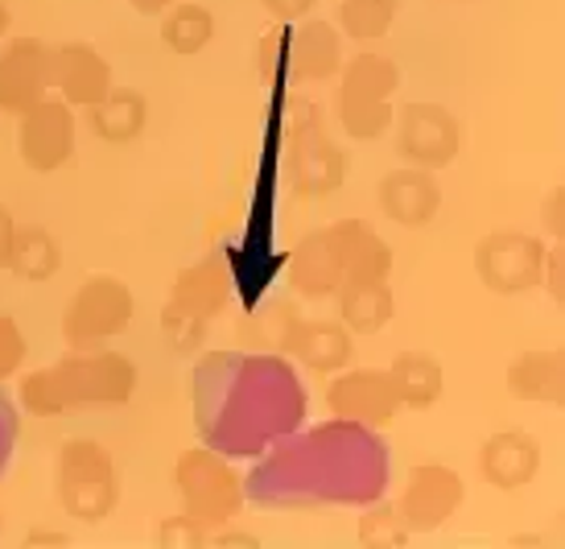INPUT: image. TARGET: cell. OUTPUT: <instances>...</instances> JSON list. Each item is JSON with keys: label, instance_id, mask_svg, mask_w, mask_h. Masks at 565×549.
Returning a JSON list of instances; mask_svg holds the SVG:
<instances>
[{"label": "cell", "instance_id": "obj_12", "mask_svg": "<svg viewBox=\"0 0 565 549\" xmlns=\"http://www.w3.org/2000/svg\"><path fill=\"white\" fill-rule=\"evenodd\" d=\"M462 500H467V484L455 467L417 463L408 471L401 496H396V513H401L408 534H434L462 508Z\"/></svg>", "mask_w": 565, "mask_h": 549}, {"label": "cell", "instance_id": "obj_8", "mask_svg": "<svg viewBox=\"0 0 565 549\" xmlns=\"http://www.w3.org/2000/svg\"><path fill=\"white\" fill-rule=\"evenodd\" d=\"M541 265H545V240L529 232H491L475 249V273L479 282L500 294L520 298L529 289H541Z\"/></svg>", "mask_w": 565, "mask_h": 549}, {"label": "cell", "instance_id": "obj_23", "mask_svg": "<svg viewBox=\"0 0 565 549\" xmlns=\"http://www.w3.org/2000/svg\"><path fill=\"white\" fill-rule=\"evenodd\" d=\"M388 380H393L401 409H429L438 405L441 389H446V368L429 351H401L388 363Z\"/></svg>", "mask_w": 565, "mask_h": 549}, {"label": "cell", "instance_id": "obj_11", "mask_svg": "<svg viewBox=\"0 0 565 549\" xmlns=\"http://www.w3.org/2000/svg\"><path fill=\"white\" fill-rule=\"evenodd\" d=\"M327 409L334 422L388 430L401 413V401L388 380V368H343L327 384Z\"/></svg>", "mask_w": 565, "mask_h": 549}, {"label": "cell", "instance_id": "obj_13", "mask_svg": "<svg viewBox=\"0 0 565 549\" xmlns=\"http://www.w3.org/2000/svg\"><path fill=\"white\" fill-rule=\"evenodd\" d=\"M347 166L351 161L327 137L318 108L306 112L294 125V133H289V178H294L301 199H327V194H334V190L343 187Z\"/></svg>", "mask_w": 565, "mask_h": 549}, {"label": "cell", "instance_id": "obj_15", "mask_svg": "<svg viewBox=\"0 0 565 549\" xmlns=\"http://www.w3.org/2000/svg\"><path fill=\"white\" fill-rule=\"evenodd\" d=\"M50 83L58 99H66L75 112H87L116 87V75L92 42H63L50 46Z\"/></svg>", "mask_w": 565, "mask_h": 549}, {"label": "cell", "instance_id": "obj_1", "mask_svg": "<svg viewBox=\"0 0 565 549\" xmlns=\"http://www.w3.org/2000/svg\"><path fill=\"white\" fill-rule=\"evenodd\" d=\"M388 277H393V249L363 220H339L310 232L285 265V282L294 285L298 298L310 302L334 298L351 282H388Z\"/></svg>", "mask_w": 565, "mask_h": 549}, {"label": "cell", "instance_id": "obj_38", "mask_svg": "<svg viewBox=\"0 0 565 549\" xmlns=\"http://www.w3.org/2000/svg\"><path fill=\"white\" fill-rule=\"evenodd\" d=\"M9 33V9H4V0H0V38Z\"/></svg>", "mask_w": 565, "mask_h": 549}, {"label": "cell", "instance_id": "obj_21", "mask_svg": "<svg viewBox=\"0 0 565 549\" xmlns=\"http://www.w3.org/2000/svg\"><path fill=\"white\" fill-rule=\"evenodd\" d=\"M87 125L104 145H132L149 125V99L132 87H111L95 108H87Z\"/></svg>", "mask_w": 565, "mask_h": 549}, {"label": "cell", "instance_id": "obj_9", "mask_svg": "<svg viewBox=\"0 0 565 549\" xmlns=\"http://www.w3.org/2000/svg\"><path fill=\"white\" fill-rule=\"evenodd\" d=\"M396 125V154L405 157V166H422V170H446L455 166L462 154V125L450 108L441 104H405L393 112Z\"/></svg>", "mask_w": 565, "mask_h": 549}, {"label": "cell", "instance_id": "obj_33", "mask_svg": "<svg viewBox=\"0 0 565 549\" xmlns=\"http://www.w3.org/2000/svg\"><path fill=\"white\" fill-rule=\"evenodd\" d=\"M541 223H545V232H550L553 240L565 235V190L562 187H553L550 199L541 203Z\"/></svg>", "mask_w": 565, "mask_h": 549}, {"label": "cell", "instance_id": "obj_36", "mask_svg": "<svg viewBox=\"0 0 565 549\" xmlns=\"http://www.w3.org/2000/svg\"><path fill=\"white\" fill-rule=\"evenodd\" d=\"M71 537L66 534H54V529H33L30 537H25V549H38V546H66Z\"/></svg>", "mask_w": 565, "mask_h": 549}, {"label": "cell", "instance_id": "obj_10", "mask_svg": "<svg viewBox=\"0 0 565 549\" xmlns=\"http://www.w3.org/2000/svg\"><path fill=\"white\" fill-rule=\"evenodd\" d=\"M75 145H79V120L75 108L58 95H46L42 104L17 116V154L33 173H58L75 157Z\"/></svg>", "mask_w": 565, "mask_h": 549}, {"label": "cell", "instance_id": "obj_17", "mask_svg": "<svg viewBox=\"0 0 565 549\" xmlns=\"http://www.w3.org/2000/svg\"><path fill=\"white\" fill-rule=\"evenodd\" d=\"M343 33L330 21H318L315 13L285 25V66L301 83H327L343 71Z\"/></svg>", "mask_w": 565, "mask_h": 549}, {"label": "cell", "instance_id": "obj_2", "mask_svg": "<svg viewBox=\"0 0 565 549\" xmlns=\"http://www.w3.org/2000/svg\"><path fill=\"white\" fill-rule=\"evenodd\" d=\"M137 392V363L108 351V347H92V351H71L58 363L33 368L30 377H21V409L33 418H63L71 409L87 405H125Z\"/></svg>", "mask_w": 565, "mask_h": 549}, {"label": "cell", "instance_id": "obj_5", "mask_svg": "<svg viewBox=\"0 0 565 549\" xmlns=\"http://www.w3.org/2000/svg\"><path fill=\"white\" fill-rule=\"evenodd\" d=\"M173 492H178V504H182V517H190L203 529H223L244 513V479H239L232 463L211 451V446H194V451H182L178 463H173Z\"/></svg>", "mask_w": 565, "mask_h": 549}, {"label": "cell", "instance_id": "obj_6", "mask_svg": "<svg viewBox=\"0 0 565 549\" xmlns=\"http://www.w3.org/2000/svg\"><path fill=\"white\" fill-rule=\"evenodd\" d=\"M58 500L66 517L83 525H99L120 504V471L104 442L66 439L58 451Z\"/></svg>", "mask_w": 565, "mask_h": 549}, {"label": "cell", "instance_id": "obj_22", "mask_svg": "<svg viewBox=\"0 0 565 549\" xmlns=\"http://www.w3.org/2000/svg\"><path fill=\"white\" fill-rule=\"evenodd\" d=\"M334 298H339V323L351 335H380L396 314V294L388 282H351Z\"/></svg>", "mask_w": 565, "mask_h": 549}, {"label": "cell", "instance_id": "obj_30", "mask_svg": "<svg viewBox=\"0 0 565 549\" xmlns=\"http://www.w3.org/2000/svg\"><path fill=\"white\" fill-rule=\"evenodd\" d=\"M158 541L166 549H199V546H211V529H203V525H194L190 517H166L158 529Z\"/></svg>", "mask_w": 565, "mask_h": 549}, {"label": "cell", "instance_id": "obj_14", "mask_svg": "<svg viewBox=\"0 0 565 549\" xmlns=\"http://www.w3.org/2000/svg\"><path fill=\"white\" fill-rule=\"evenodd\" d=\"M54 95L50 83V46L42 38H4L0 42V112L21 116L25 108Z\"/></svg>", "mask_w": 565, "mask_h": 549}, {"label": "cell", "instance_id": "obj_20", "mask_svg": "<svg viewBox=\"0 0 565 549\" xmlns=\"http://www.w3.org/2000/svg\"><path fill=\"white\" fill-rule=\"evenodd\" d=\"M508 392L529 405H562L565 401V356L550 351H524L508 363Z\"/></svg>", "mask_w": 565, "mask_h": 549}, {"label": "cell", "instance_id": "obj_25", "mask_svg": "<svg viewBox=\"0 0 565 549\" xmlns=\"http://www.w3.org/2000/svg\"><path fill=\"white\" fill-rule=\"evenodd\" d=\"M63 268V244H58V235L46 232V228H17V240H13V261H9V273H17L21 282H50L54 273Z\"/></svg>", "mask_w": 565, "mask_h": 549}, {"label": "cell", "instance_id": "obj_16", "mask_svg": "<svg viewBox=\"0 0 565 549\" xmlns=\"http://www.w3.org/2000/svg\"><path fill=\"white\" fill-rule=\"evenodd\" d=\"M376 207L384 220L396 228H429L441 211V187L438 173L422 166H401L388 170L376 187Z\"/></svg>", "mask_w": 565, "mask_h": 549}, {"label": "cell", "instance_id": "obj_26", "mask_svg": "<svg viewBox=\"0 0 565 549\" xmlns=\"http://www.w3.org/2000/svg\"><path fill=\"white\" fill-rule=\"evenodd\" d=\"M301 327V310L294 302H268L256 314H248V323L239 330V339L248 351H281L289 356V344Z\"/></svg>", "mask_w": 565, "mask_h": 549}, {"label": "cell", "instance_id": "obj_18", "mask_svg": "<svg viewBox=\"0 0 565 549\" xmlns=\"http://www.w3.org/2000/svg\"><path fill=\"white\" fill-rule=\"evenodd\" d=\"M536 471H541V442L524 430H500L479 451V475L495 492H520L524 484H533Z\"/></svg>", "mask_w": 565, "mask_h": 549}, {"label": "cell", "instance_id": "obj_27", "mask_svg": "<svg viewBox=\"0 0 565 549\" xmlns=\"http://www.w3.org/2000/svg\"><path fill=\"white\" fill-rule=\"evenodd\" d=\"M401 13V0H339V33L372 46L380 38H388Z\"/></svg>", "mask_w": 565, "mask_h": 549}, {"label": "cell", "instance_id": "obj_39", "mask_svg": "<svg viewBox=\"0 0 565 549\" xmlns=\"http://www.w3.org/2000/svg\"><path fill=\"white\" fill-rule=\"evenodd\" d=\"M0 529H4V513H0Z\"/></svg>", "mask_w": 565, "mask_h": 549}, {"label": "cell", "instance_id": "obj_37", "mask_svg": "<svg viewBox=\"0 0 565 549\" xmlns=\"http://www.w3.org/2000/svg\"><path fill=\"white\" fill-rule=\"evenodd\" d=\"M128 4H132L137 13H145V17H161L173 4V0H128Z\"/></svg>", "mask_w": 565, "mask_h": 549}, {"label": "cell", "instance_id": "obj_4", "mask_svg": "<svg viewBox=\"0 0 565 549\" xmlns=\"http://www.w3.org/2000/svg\"><path fill=\"white\" fill-rule=\"evenodd\" d=\"M232 289H236V277H232V261L223 252H211L173 277L170 302L161 310V327L178 356L203 344L206 327L227 310Z\"/></svg>", "mask_w": 565, "mask_h": 549}, {"label": "cell", "instance_id": "obj_3", "mask_svg": "<svg viewBox=\"0 0 565 549\" xmlns=\"http://www.w3.org/2000/svg\"><path fill=\"white\" fill-rule=\"evenodd\" d=\"M339 87H334V120L351 141H380L393 128V95L401 87V66L380 54V50L363 46L351 54L339 71Z\"/></svg>", "mask_w": 565, "mask_h": 549}, {"label": "cell", "instance_id": "obj_34", "mask_svg": "<svg viewBox=\"0 0 565 549\" xmlns=\"http://www.w3.org/2000/svg\"><path fill=\"white\" fill-rule=\"evenodd\" d=\"M13 442H17V409L9 405V397L0 392V471L13 455Z\"/></svg>", "mask_w": 565, "mask_h": 549}, {"label": "cell", "instance_id": "obj_32", "mask_svg": "<svg viewBox=\"0 0 565 549\" xmlns=\"http://www.w3.org/2000/svg\"><path fill=\"white\" fill-rule=\"evenodd\" d=\"M265 4V13L273 21H285V25H294L301 17H310L318 9V0H260Z\"/></svg>", "mask_w": 565, "mask_h": 549}, {"label": "cell", "instance_id": "obj_24", "mask_svg": "<svg viewBox=\"0 0 565 549\" xmlns=\"http://www.w3.org/2000/svg\"><path fill=\"white\" fill-rule=\"evenodd\" d=\"M161 42L178 59H194L215 42V13L194 0H173L161 13Z\"/></svg>", "mask_w": 565, "mask_h": 549}, {"label": "cell", "instance_id": "obj_7", "mask_svg": "<svg viewBox=\"0 0 565 549\" xmlns=\"http://www.w3.org/2000/svg\"><path fill=\"white\" fill-rule=\"evenodd\" d=\"M132 289L128 282L111 277V273H92L87 282L71 294L63 310V339L71 351H92V347H108L132 327Z\"/></svg>", "mask_w": 565, "mask_h": 549}, {"label": "cell", "instance_id": "obj_28", "mask_svg": "<svg viewBox=\"0 0 565 549\" xmlns=\"http://www.w3.org/2000/svg\"><path fill=\"white\" fill-rule=\"evenodd\" d=\"M408 529L405 520H401V513H396V504H372L367 513L360 517V546L367 549H396L408 541Z\"/></svg>", "mask_w": 565, "mask_h": 549}, {"label": "cell", "instance_id": "obj_31", "mask_svg": "<svg viewBox=\"0 0 565 549\" xmlns=\"http://www.w3.org/2000/svg\"><path fill=\"white\" fill-rule=\"evenodd\" d=\"M541 285L550 289L553 302H565V249L562 240H553L545 249V265H541Z\"/></svg>", "mask_w": 565, "mask_h": 549}, {"label": "cell", "instance_id": "obj_35", "mask_svg": "<svg viewBox=\"0 0 565 549\" xmlns=\"http://www.w3.org/2000/svg\"><path fill=\"white\" fill-rule=\"evenodd\" d=\"M13 240H17V220L13 211L0 203V268H9V261H13Z\"/></svg>", "mask_w": 565, "mask_h": 549}, {"label": "cell", "instance_id": "obj_29", "mask_svg": "<svg viewBox=\"0 0 565 549\" xmlns=\"http://www.w3.org/2000/svg\"><path fill=\"white\" fill-rule=\"evenodd\" d=\"M30 356V344H25V330L17 327L13 314L0 310V384L13 380L21 372V363Z\"/></svg>", "mask_w": 565, "mask_h": 549}, {"label": "cell", "instance_id": "obj_19", "mask_svg": "<svg viewBox=\"0 0 565 549\" xmlns=\"http://www.w3.org/2000/svg\"><path fill=\"white\" fill-rule=\"evenodd\" d=\"M289 356H298L318 377H334L355 360V335L339 318H301Z\"/></svg>", "mask_w": 565, "mask_h": 549}]
</instances>
